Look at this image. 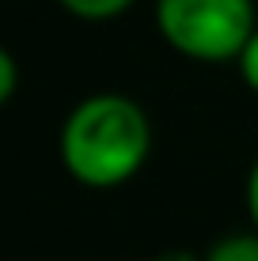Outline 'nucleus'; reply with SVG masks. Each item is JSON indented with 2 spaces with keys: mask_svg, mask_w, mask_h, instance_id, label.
<instances>
[{
  "mask_svg": "<svg viewBox=\"0 0 258 261\" xmlns=\"http://www.w3.org/2000/svg\"><path fill=\"white\" fill-rule=\"evenodd\" d=\"M247 208H251V220H254V231H258V163L247 178Z\"/></svg>",
  "mask_w": 258,
  "mask_h": 261,
  "instance_id": "obj_7",
  "label": "nucleus"
},
{
  "mask_svg": "<svg viewBox=\"0 0 258 261\" xmlns=\"http://www.w3.org/2000/svg\"><path fill=\"white\" fill-rule=\"evenodd\" d=\"M152 151L148 114L126 95H91L65 118L61 159L80 186L114 190L145 167Z\"/></svg>",
  "mask_w": 258,
  "mask_h": 261,
  "instance_id": "obj_1",
  "label": "nucleus"
},
{
  "mask_svg": "<svg viewBox=\"0 0 258 261\" xmlns=\"http://www.w3.org/2000/svg\"><path fill=\"white\" fill-rule=\"evenodd\" d=\"M156 261H201V257H194L190 250H167V254H159Z\"/></svg>",
  "mask_w": 258,
  "mask_h": 261,
  "instance_id": "obj_8",
  "label": "nucleus"
},
{
  "mask_svg": "<svg viewBox=\"0 0 258 261\" xmlns=\"http://www.w3.org/2000/svg\"><path fill=\"white\" fill-rule=\"evenodd\" d=\"M61 4L80 19H110V15L126 12L133 0H61Z\"/></svg>",
  "mask_w": 258,
  "mask_h": 261,
  "instance_id": "obj_4",
  "label": "nucleus"
},
{
  "mask_svg": "<svg viewBox=\"0 0 258 261\" xmlns=\"http://www.w3.org/2000/svg\"><path fill=\"white\" fill-rule=\"evenodd\" d=\"M205 261H258V231H254V235H247V231L224 235L205 254Z\"/></svg>",
  "mask_w": 258,
  "mask_h": 261,
  "instance_id": "obj_3",
  "label": "nucleus"
},
{
  "mask_svg": "<svg viewBox=\"0 0 258 261\" xmlns=\"http://www.w3.org/2000/svg\"><path fill=\"white\" fill-rule=\"evenodd\" d=\"M156 23L167 46L190 61H239L251 42L254 4L251 0H159Z\"/></svg>",
  "mask_w": 258,
  "mask_h": 261,
  "instance_id": "obj_2",
  "label": "nucleus"
},
{
  "mask_svg": "<svg viewBox=\"0 0 258 261\" xmlns=\"http://www.w3.org/2000/svg\"><path fill=\"white\" fill-rule=\"evenodd\" d=\"M15 84H19V68H15V61H12V53H8L4 46H0V106L12 98L15 91Z\"/></svg>",
  "mask_w": 258,
  "mask_h": 261,
  "instance_id": "obj_6",
  "label": "nucleus"
},
{
  "mask_svg": "<svg viewBox=\"0 0 258 261\" xmlns=\"http://www.w3.org/2000/svg\"><path fill=\"white\" fill-rule=\"evenodd\" d=\"M239 72H243L247 87L258 95V31L251 34V42L243 46V53H239Z\"/></svg>",
  "mask_w": 258,
  "mask_h": 261,
  "instance_id": "obj_5",
  "label": "nucleus"
}]
</instances>
